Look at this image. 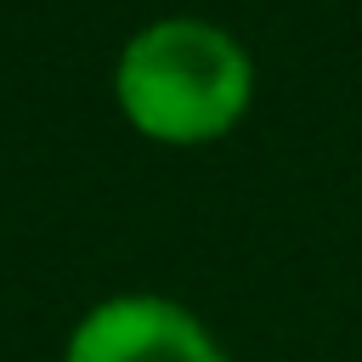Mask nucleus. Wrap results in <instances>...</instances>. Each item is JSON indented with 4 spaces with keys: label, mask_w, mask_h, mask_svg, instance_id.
<instances>
[{
    "label": "nucleus",
    "mask_w": 362,
    "mask_h": 362,
    "mask_svg": "<svg viewBox=\"0 0 362 362\" xmlns=\"http://www.w3.org/2000/svg\"><path fill=\"white\" fill-rule=\"evenodd\" d=\"M113 102L158 147H209L255 102L249 45L209 17H153L113 57Z\"/></svg>",
    "instance_id": "f257e3e1"
},
{
    "label": "nucleus",
    "mask_w": 362,
    "mask_h": 362,
    "mask_svg": "<svg viewBox=\"0 0 362 362\" xmlns=\"http://www.w3.org/2000/svg\"><path fill=\"white\" fill-rule=\"evenodd\" d=\"M62 362H226V351L170 294H107L68 328Z\"/></svg>",
    "instance_id": "f03ea898"
}]
</instances>
